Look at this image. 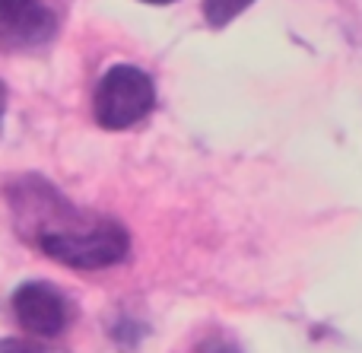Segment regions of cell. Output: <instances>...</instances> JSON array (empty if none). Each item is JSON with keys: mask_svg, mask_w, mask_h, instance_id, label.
Masks as SVG:
<instances>
[{"mask_svg": "<svg viewBox=\"0 0 362 353\" xmlns=\"http://www.w3.org/2000/svg\"><path fill=\"white\" fill-rule=\"evenodd\" d=\"M10 207L25 242L57 265L76 271H102L121 265L131 252V236L112 216H86L54 185L23 178L10 188Z\"/></svg>", "mask_w": 362, "mask_h": 353, "instance_id": "1", "label": "cell"}, {"mask_svg": "<svg viewBox=\"0 0 362 353\" xmlns=\"http://www.w3.org/2000/svg\"><path fill=\"white\" fill-rule=\"evenodd\" d=\"M156 108V83L134 64H115L95 83L93 115L105 131H127Z\"/></svg>", "mask_w": 362, "mask_h": 353, "instance_id": "2", "label": "cell"}, {"mask_svg": "<svg viewBox=\"0 0 362 353\" xmlns=\"http://www.w3.org/2000/svg\"><path fill=\"white\" fill-rule=\"evenodd\" d=\"M10 306L19 328L32 337H42V341L64 335L70 318H74L70 299L54 284H45V280H29V284L16 287Z\"/></svg>", "mask_w": 362, "mask_h": 353, "instance_id": "3", "label": "cell"}, {"mask_svg": "<svg viewBox=\"0 0 362 353\" xmlns=\"http://www.w3.org/2000/svg\"><path fill=\"white\" fill-rule=\"evenodd\" d=\"M57 32V13L45 0H0V48H35Z\"/></svg>", "mask_w": 362, "mask_h": 353, "instance_id": "4", "label": "cell"}, {"mask_svg": "<svg viewBox=\"0 0 362 353\" xmlns=\"http://www.w3.org/2000/svg\"><path fill=\"white\" fill-rule=\"evenodd\" d=\"M255 4V0H204V19L206 25H213V29H223V25H229L235 16H242L248 6Z\"/></svg>", "mask_w": 362, "mask_h": 353, "instance_id": "5", "label": "cell"}, {"mask_svg": "<svg viewBox=\"0 0 362 353\" xmlns=\"http://www.w3.org/2000/svg\"><path fill=\"white\" fill-rule=\"evenodd\" d=\"M0 353H64L57 347H48V344L38 337V341H19V337H0Z\"/></svg>", "mask_w": 362, "mask_h": 353, "instance_id": "6", "label": "cell"}, {"mask_svg": "<svg viewBox=\"0 0 362 353\" xmlns=\"http://www.w3.org/2000/svg\"><path fill=\"white\" fill-rule=\"evenodd\" d=\"M197 353H238V347L232 341H226V337H206L197 347Z\"/></svg>", "mask_w": 362, "mask_h": 353, "instance_id": "7", "label": "cell"}, {"mask_svg": "<svg viewBox=\"0 0 362 353\" xmlns=\"http://www.w3.org/2000/svg\"><path fill=\"white\" fill-rule=\"evenodd\" d=\"M4 115H6V83L0 80V131H4Z\"/></svg>", "mask_w": 362, "mask_h": 353, "instance_id": "8", "label": "cell"}, {"mask_svg": "<svg viewBox=\"0 0 362 353\" xmlns=\"http://www.w3.org/2000/svg\"><path fill=\"white\" fill-rule=\"evenodd\" d=\"M144 4H153V6H165V4H175V0H144Z\"/></svg>", "mask_w": 362, "mask_h": 353, "instance_id": "9", "label": "cell"}]
</instances>
